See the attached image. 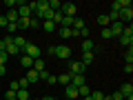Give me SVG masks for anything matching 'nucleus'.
<instances>
[{"label":"nucleus","instance_id":"37998d69","mask_svg":"<svg viewBox=\"0 0 133 100\" xmlns=\"http://www.w3.org/2000/svg\"><path fill=\"white\" fill-rule=\"evenodd\" d=\"M7 49V45H5V40H0V51H5Z\"/></svg>","mask_w":133,"mask_h":100},{"label":"nucleus","instance_id":"412c9836","mask_svg":"<svg viewBox=\"0 0 133 100\" xmlns=\"http://www.w3.org/2000/svg\"><path fill=\"white\" fill-rule=\"evenodd\" d=\"M31 69H36V71H44V60H40V58H38V60H33V67H31Z\"/></svg>","mask_w":133,"mask_h":100},{"label":"nucleus","instance_id":"423d86ee","mask_svg":"<svg viewBox=\"0 0 133 100\" xmlns=\"http://www.w3.org/2000/svg\"><path fill=\"white\" fill-rule=\"evenodd\" d=\"M62 16H71V18H76V5L73 2H64V5L60 7Z\"/></svg>","mask_w":133,"mask_h":100},{"label":"nucleus","instance_id":"a18cd8bd","mask_svg":"<svg viewBox=\"0 0 133 100\" xmlns=\"http://www.w3.org/2000/svg\"><path fill=\"white\" fill-rule=\"evenodd\" d=\"M31 100H40V98H31Z\"/></svg>","mask_w":133,"mask_h":100},{"label":"nucleus","instance_id":"a19ab883","mask_svg":"<svg viewBox=\"0 0 133 100\" xmlns=\"http://www.w3.org/2000/svg\"><path fill=\"white\" fill-rule=\"evenodd\" d=\"M7 24H9V22H7V18H5V16H0V27L7 29Z\"/></svg>","mask_w":133,"mask_h":100},{"label":"nucleus","instance_id":"c03bdc74","mask_svg":"<svg viewBox=\"0 0 133 100\" xmlns=\"http://www.w3.org/2000/svg\"><path fill=\"white\" fill-rule=\"evenodd\" d=\"M40 100H56L53 96H44V98H40Z\"/></svg>","mask_w":133,"mask_h":100},{"label":"nucleus","instance_id":"b1692460","mask_svg":"<svg viewBox=\"0 0 133 100\" xmlns=\"http://www.w3.org/2000/svg\"><path fill=\"white\" fill-rule=\"evenodd\" d=\"M29 27H36V29H38V27H42V20H40V18H36V16H31V18H29Z\"/></svg>","mask_w":133,"mask_h":100},{"label":"nucleus","instance_id":"f257e3e1","mask_svg":"<svg viewBox=\"0 0 133 100\" xmlns=\"http://www.w3.org/2000/svg\"><path fill=\"white\" fill-rule=\"evenodd\" d=\"M22 53L29 56L31 60H38V58H40V47H38V45H33V42H27V47L22 49Z\"/></svg>","mask_w":133,"mask_h":100},{"label":"nucleus","instance_id":"c85d7f7f","mask_svg":"<svg viewBox=\"0 0 133 100\" xmlns=\"http://www.w3.org/2000/svg\"><path fill=\"white\" fill-rule=\"evenodd\" d=\"M89 33H91V31H89V27H82L80 31H78V36H82V38L87 40V38H89Z\"/></svg>","mask_w":133,"mask_h":100},{"label":"nucleus","instance_id":"c756f323","mask_svg":"<svg viewBox=\"0 0 133 100\" xmlns=\"http://www.w3.org/2000/svg\"><path fill=\"white\" fill-rule=\"evenodd\" d=\"M102 38H104V40H111V38H113V36H111V29H109V27L102 29Z\"/></svg>","mask_w":133,"mask_h":100},{"label":"nucleus","instance_id":"0eeeda50","mask_svg":"<svg viewBox=\"0 0 133 100\" xmlns=\"http://www.w3.org/2000/svg\"><path fill=\"white\" fill-rule=\"evenodd\" d=\"M64 96H66L69 100H76V98H78V87L66 85V87H64Z\"/></svg>","mask_w":133,"mask_h":100},{"label":"nucleus","instance_id":"4be33fe9","mask_svg":"<svg viewBox=\"0 0 133 100\" xmlns=\"http://www.w3.org/2000/svg\"><path fill=\"white\" fill-rule=\"evenodd\" d=\"M80 62H82L84 67L91 65V62H93V51H91V53H82V60H80Z\"/></svg>","mask_w":133,"mask_h":100},{"label":"nucleus","instance_id":"4468645a","mask_svg":"<svg viewBox=\"0 0 133 100\" xmlns=\"http://www.w3.org/2000/svg\"><path fill=\"white\" fill-rule=\"evenodd\" d=\"M42 29H44V31H47V33H53V31H56V24H53L51 22V20H42Z\"/></svg>","mask_w":133,"mask_h":100},{"label":"nucleus","instance_id":"20e7f679","mask_svg":"<svg viewBox=\"0 0 133 100\" xmlns=\"http://www.w3.org/2000/svg\"><path fill=\"white\" fill-rule=\"evenodd\" d=\"M16 7H18V9H16V11H18V18H31V9H29L27 2L18 0V5H16Z\"/></svg>","mask_w":133,"mask_h":100},{"label":"nucleus","instance_id":"2eb2a0df","mask_svg":"<svg viewBox=\"0 0 133 100\" xmlns=\"http://www.w3.org/2000/svg\"><path fill=\"white\" fill-rule=\"evenodd\" d=\"M58 82H60V85H71V73H60V76H58Z\"/></svg>","mask_w":133,"mask_h":100},{"label":"nucleus","instance_id":"79ce46f5","mask_svg":"<svg viewBox=\"0 0 133 100\" xmlns=\"http://www.w3.org/2000/svg\"><path fill=\"white\" fill-rule=\"evenodd\" d=\"M5 73H7V67H5V65H0V76H5Z\"/></svg>","mask_w":133,"mask_h":100},{"label":"nucleus","instance_id":"c9c22d12","mask_svg":"<svg viewBox=\"0 0 133 100\" xmlns=\"http://www.w3.org/2000/svg\"><path fill=\"white\" fill-rule=\"evenodd\" d=\"M7 58H9V56H7V51H0V65H5Z\"/></svg>","mask_w":133,"mask_h":100},{"label":"nucleus","instance_id":"6e6552de","mask_svg":"<svg viewBox=\"0 0 133 100\" xmlns=\"http://www.w3.org/2000/svg\"><path fill=\"white\" fill-rule=\"evenodd\" d=\"M71 85H73V87H82V85H87L84 73H80V76H71Z\"/></svg>","mask_w":133,"mask_h":100},{"label":"nucleus","instance_id":"f3484780","mask_svg":"<svg viewBox=\"0 0 133 100\" xmlns=\"http://www.w3.org/2000/svg\"><path fill=\"white\" fill-rule=\"evenodd\" d=\"M14 45H16V47L20 49V51H22V49L27 47V40H24L22 36H16V38H14Z\"/></svg>","mask_w":133,"mask_h":100},{"label":"nucleus","instance_id":"bb28decb","mask_svg":"<svg viewBox=\"0 0 133 100\" xmlns=\"http://www.w3.org/2000/svg\"><path fill=\"white\" fill-rule=\"evenodd\" d=\"M107 18H109V24H111V22H118V20H120V14H118V11H111V14H107Z\"/></svg>","mask_w":133,"mask_h":100},{"label":"nucleus","instance_id":"dca6fc26","mask_svg":"<svg viewBox=\"0 0 133 100\" xmlns=\"http://www.w3.org/2000/svg\"><path fill=\"white\" fill-rule=\"evenodd\" d=\"M89 93H91L89 85H82V87H78V98H87Z\"/></svg>","mask_w":133,"mask_h":100},{"label":"nucleus","instance_id":"ea45409f","mask_svg":"<svg viewBox=\"0 0 133 100\" xmlns=\"http://www.w3.org/2000/svg\"><path fill=\"white\" fill-rule=\"evenodd\" d=\"M7 31H9V33H14V31H18V27H16V24H11V22H9V24H7Z\"/></svg>","mask_w":133,"mask_h":100},{"label":"nucleus","instance_id":"7c9ffc66","mask_svg":"<svg viewBox=\"0 0 133 100\" xmlns=\"http://www.w3.org/2000/svg\"><path fill=\"white\" fill-rule=\"evenodd\" d=\"M5 100H16V91L7 89V91H5Z\"/></svg>","mask_w":133,"mask_h":100},{"label":"nucleus","instance_id":"9d476101","mask_svg":"<svg viewBox=\"0 0 133 100\" xmlns=\"http://www.w3.org/2000/svg\"><path fill=\"white\" fill-rule=\"evenodd\" d=\"M5 18H7V22H11V24H16V22L20 20V18H18V11H16V9H9Z\"/></svg>","mask_w":133,"mask_h":100},{"label":"nucleus","instance_id":"f704fd0d","mask_svg":"<svg viewBox=\"0 0 133 100\" xmlns=\"http://www.w3.org/2000/svg\"><path fill=\"white\" fill-rule=\"evenodd\" d=\"M9 89H11V91H18V89H20V82H18V80H14V82L9 85Z\"/></svg>","mask_w":133,"mask_h":100},{"label":"nucleus","instance_id":"473e14b6","mask_svg":"<svg viewBox=\"0 0 133 100\" xmlns=\"http://www.w3.org/2000/svg\"><path fill=\"white\" fill-rule=\"evenodd\" d=\"M49 76H51V73H49V71H47V69H44V71H40V73H38V78H40V80H47V78H49Z\"/></svg>","mask_w":133,"mask_h":100},{"label":"nucleus","instance_id":"39448f33","mask_svg":"<svg viewBox=\"0 0 133 100\" xmlns=\"http://www.w3.org/2000/svg\"><path fill=\"white\" fill-rule=\"evenodd\" d=\"M127 7H131V2H129V0H113V2H111V11H122V9H127Z\"/></svg>","mask_w":133,"mask_h":100},{"label":"nucleus","instance_id":"cd10ccee","mask_svg":"<svg viewBox=\"0 0 133 100\" xmlns=\"http://www.w3.org/2000/svg\"><path fill=\"white\" fill-rule=\"evenodd\" d=\"M91 100H102V98H104V93H102V91H91Z\"/></svg>","mask_w":133,"mask_h":100},{"label":"nucleus","instance_id":"f03ea898","mask_svg":"<svg viewBox=\"0 0 133 100\" xmlns=\"http://www.w3.org/2000/svg\"><path fill=\"white\" fill-rule=\"evenodd\" d=\"M53 56H58L60 60H66V58H71V49L66 47V45H58L53 49Z\"/></svg>","mask_w":133,"mask_h":100},{"label":"nucleus","instance_id":"ddd939ff","mask_svg":"<svg viewBox=\"0 0 133 100\" xmlns=\"http://www.w3.org/2000/svg\"><path fill=\"white\" fill-rule=\"evenodd\" d=\"M91 51H93V40L87 38L84 42H82V53H91Z\"/></svg>","mask_w":133,"mask_h":100},{"label":"nucleus","instance_id":"f8f14e48","mask_svg":"<svg viewBox=\"0 0 133 100\" xmlns=\"http://www.w3.org/2000/svg\"><path fill=\"white\" fill-rule=\"evenodd\" d=\"M16 100H31V93L27 89H18L16 91Z\"/></svg>","mask_w":133,"mask_h":100},{"label":"nucleus","instance_id":"6ab92c4d","mask_svg":"<svg viewBox=\"0 0 133 100\" xmlns=\"http://www.w3.org/2000/svg\"><path fill=\"white\" fill-rule=\"evenodd\" d=\"M82 27H87V24H84V20H82V18H73V31H80V29Z\"/></svg>","mask_w":133,"mask_h":100},{"label":"nucleus","instance_id":"58836bf2","mask_svg":"<svg viewBox=\"0 0 133 100\" xmlns=\"http://www.w3.org/2000/svg\"><path fill=\"white\" fill-rule=\"evenodd\" d=\"M124 71H127V73L133 71V62H127V65H124Z\"/></svg>","mask_w":133,"mask_h":100},{"label":"nucleus","instance_id":"a878e982","mask_svg":"<svg viewBox=\"0 0 133 100\" xmlns=\"http://www.w3.org/2000/svg\"><path fill=\"white\" fill-rule=\"evenodd\" d=\"M98 24H102V29L109 27V18H107V14H100L98 16Z\"/></svg>","mask_w":133,"mask_h":100},{"label":"nucleus","instance_id":"393cba45","mask_svg":"<svg viewBox=\"0 0 133 100\" xmlns=\"http://www.w3.org/2000/svg\"><path fill=\"white\" fill-rule=\"evenodd\" d=\"M60 38H73V31H71V29H64V27H60Z\"/></svg>","mask_w":133,"mask_h":100},{"label":"nucleus","instance_id":"5701e85b","mask_svg":"<svg viewBox=\"0 0 133 100\" xmlns=\"http://www.w3.org/2000/svg\"><path fill=\"white\" fill-rule=\"evenodd\" d=\"M5 51H7V56H16V53H20V49L16 47L14 42H11V45H7V49H5Z\"/></svg>","mask_w":133,"mask_h":100},{"label":"nucleus","instance_id":"4c0bfd02","mask_svg":"<svg viewBox=\"0 0 133 100\" xmlns=\"http://www.w3.org/2000/svg\"><path fill=\"white\" fill-rule=\"evenodd\" d=\"M16 5H18V0H7V2H5V7H11V9H14Z\"/></svg>","mask_w":133,"mask_h":100},{"label":"nucleus","instance_id":"7ed1b4c3","mask_svg":"<svg viewBox=\"0 0 133 100\" xmlns=\"http://www.w3.org/2000/svg\"><path fill=\"white\" fill-rule=\"evenodd\" d=\"M69 73H71V76H80V73H84V65H82L80 60H69Z\"/></svg>","mask_w":133,"mask_h":100},{"label":"nucleus","instance_id":"1a4fd4ad","mask_svg":"<svg viewBox=\"0 0 133 100\" xmlns=\"http://www.w3.org/2000/svg\"><path fill=\"white\" fill-rule=\"evenodd\" d=\"M24 78H27L29 85H31V82H38V80H40V78H38V71H36V69H27V76H24Z\"/></svg>","mask_w":133,"mask_h":100},{"label":"nucleus","instance_id":"9b49d317","mask_svg":"<svg viewBox=\"0 0 133 100\" xmlns=\"http://www.w3.org/2000/svg\"><path fill=\"white\" fill-rule=\"evenodd\" d=\"M20 65H22V69H31V67H33V60L22 53V56H20Z\"/></svg>","mask_w":133,"mask_h":100},{"label":"nucleus","instance_id":"e433bc0d","mask_svg":"<svg viewBox=\"0 0 133 100\" xmlns=\"http://www.w3.org/2000/svg\"><path fill=\"white\" fill-rule=\"evenodd\" d=\"M20 89H27V87H29V82H27V78H20Z\"/></svg>","mask_w":133,"mask_h":100},{"label":"nucleus","instance_id":"72a5a7b5","mask_svg":"<svg viewBox=\"0 0 133 100\" xmlns=\"http://www.w3.org/2000/svg\"><path fill=\"white\" fill-rule=\"evenodd\" d=\"M44 82H47V85H56V82H58V76H49Z\"/></svg>","mask_w":133,"mask_h":100},{"label":"nucleus","instance_id":"a211bd4d","mask_svg":"<svg viewBox=\"0 0 133 100\" xmlns=\"http://www.w3.org/2000/svg\"><path fill=\"white\" fill-rule=\"evenodd\" d=\"M120 45H124V47H133V36H120Z\"/></svg>","mask_w":133,"mask_h":100},{"label":"nucleus","instance_id":"aec40b11","mask_svg":"<svg viewBox=\"0 0 133 100\" xmlns=\"http://www.w3.org/2000/svg\"><path fill=\"white\" fill-rule=\"evenodd\" d=\"M16 27H18L20 31H24V29H29V18H20L18 22H16Z\"/></svg>","mask_w":133,"mask_h":100},{"label":"nucleus","instance_id":"2f4dec72","mask_svg":"<svg viewBox=\"0 0 133 100\" xmlns=\"http://www.w3.org/2000/svg\"><path fill=\"white\" fill-rule=\"evenodd\" d=\"M124 60H127V62H133V47H129V51H127V56H124Z\"/></svg>","mask_w":133,"mask_h":100}]
</instances>
